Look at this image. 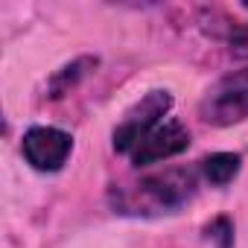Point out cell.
<instances>
[{
  "instance_id": "obj_9",
  "label": "cell",
  "mask_w": 248,
  "mask_h": 248,
  "mask_svg": "<svg viewBox=\"0 0 248 248\" xmlns=\"http://www.w3.org/2000/svg\"><path fill=\"white\" fill-rule=\"evenodd\" d=\"M231 44L236 47V53H248V24L245 27H236L231 32Z\"/></svg>"
},
{
  "instance_id": "obj_6",
  "label": "cell",
  "mask_w": 248,
  "mask_h": 248,
  "mask_svg": "<svg viewBox=\"0 0 248 248\" xmlns=\"http://www.w3.org/2000/svg\"><path fill=\"white\" fill-rule=\"evenodd\" d=\"M202 170H204V178L216 187H225L233 181V175L239 172V155H231V152H216L210 158L202 161Z\"/></svg>"
},
{
  "instance_id": "obj_1",
  "label": "cell",
  "mask_w": 248,
  "mask_h": 248,
  "mask_svg": "<svg viewBox=\"0 0 248 248\" xmlns=\"http://www.w3.org/2000/svg\"><path fill=\"white\" fill-rule=\"evenodd\" d=\"M193 193H196V172L187 167H170L120 190L117 207L123 213H170L181 207Z\"/></svg>"
},
{
  "instance_id": "obj_3",
  "label": "cell",
  "mask_w": 248,
  "mask_h": 248,
  "mask_svg": "<svg viewBox=\"0 0 248 248\" xmlns=\"http://www.w3.org/2000/svg\"><path fill=\"white\" fill-rule=\"evenodd\" d=\"M172 96L170 91H149L135 108H129V114L123 117V123L114 129V149L117 152H129L155 129L161 126V117L170 111Z\"/></svg>"
},
{
  "instance_id": "obj_5",
  "label": "cell",
  "mask_w": 248,
  "mask_h": 248,
  "mask_svg": "<svg viewBox=\"0 0 248 248\" xmlns=\"http://www.w3.org/2000/svg\"><path fill=\"white\" fill-rule=\"evenodd\" d=\"M187 143H190L187 129L181 126L178 120H170V123L155 126V129L132 149V161H135L138 167H143V164H158V161H167V158H175L178 152H184Z\"/></svg>"
},
{
  "instance_id": "obj_7",
  "label": "cell",
  "mask_w": 248,
  "mask_h": 248,
  "mask_svg": "<svg viewBox=\"0 0 248 248\" xmlns=\"http://www.w3.org/2000/svg\"><path fill=\"white\" fill-rule=\"evenodd\" d=\"M93 64H96V59H79V62H73V64L62 67V70L53 76V82H50V96H62V93H67V88L76 85V82L88 73V67H93Z\"/></svg>"
},
{
  "instance_id": "obj_8",
  "label": "cell",
  "mask_w": 248,
  "mask_h": 248,
  "mask_svg": "<svg viewBox=\"0 0 248 248\" xmlns=\"http://www.w3.org/2000/svg\"><path fill=\"white\" fill-rule=\"evenodd\" d=\"M207 236L210 239H216L219 242V248H231V242H233V231H231V222L222 216V219H213L210 225H207Z\"/></svg>"
},
{
  "instance_id": "obj_4",
  "label": "cell",
  "mask_w": 248,
  "mask_h": 248,
  "mask_svg": "<svg viewBox=\"0 0 248 248\" xmlns=\"http://www.w3.org/2000/svg\"><path fill=\"white\" fill-rule=\"evenodd\" d=\"M24 158L30 167L41 170V172H56L64 167L70 149H73V140L67 132L62 129H53V126H35L24 135Z\"/></svg>"
},
{
  "instance_id": "obj_2",
  "label": "cell",
  "mask_w": 248,
  "mask_h": 248,
  "mask_svg": "<svg viewBox=\"0 0 248 248\" xmlns=\"http://www.w3.org/2000/svg\"><path fill=\"white\" fill-rule=\"evenodd\" d=\"M248 117V67L219 79L202 99V120L210 126H233Z\"/></svg>"
}]
</instances>
